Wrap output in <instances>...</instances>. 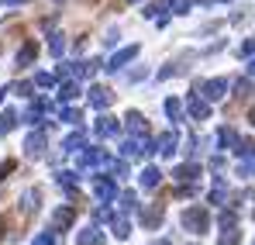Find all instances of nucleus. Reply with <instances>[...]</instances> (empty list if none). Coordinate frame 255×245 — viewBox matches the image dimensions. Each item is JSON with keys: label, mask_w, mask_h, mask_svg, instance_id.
<instances>
[{"label": "nucleus", "mask_w": 255, "mask_h": 245, "mask_svg": "<svg viewBox=\"0 0 255 245\" xmlns=\"http://www.w3.org/2000/svg\"><path fill=\"white\" fill-rule=\"evenodd\" d=\"M183 225L190 228V232H207V225H211V218H207V211H200V207H190L186 214H183Z\"/></svg>", "instance_id": "nucleus-1"}, {"label": "nucleus", "mask_w": 255, "mask_h": 245, "mask_svg": "<svg viewBox=\"0 0 255 245\" xmlns=\"http://www.w3.org/2000/svg\"><path fill=\"white\" fill-rule=\"evenodd\" d=\"M24 152H28L31 159H35V156H42V152H45V135H42V131H35V135H31V138L24 142Z\"/></svg>", "instance_id": "nucleus-2"}, {"label": "nucleus", "mask_w": 255, "mask_h": 245, "mask_svg": "<svg viewBox=\"0 0 255 245\" xmlns=\"http://www.w3.org/2000/svg\"><path fill=\"white\" fill-rule=\"evenodd\" d=\"M204 90H207V100H221L228 93V80H211V83H204Z\"/></svg>", "instance_id": "nucleus-3"}, {"label": "nucleus", "mask_w": 255, "mask_h": 245, "mask_svg": "<svg viewBox=\"0 0 255 245\" xmlns=\"http://www.w3.org/2000/svg\"><path fill=\"white\" fill-rule=\"evenodd\" d=\"M90 104H93V107H107V104H111V90L93 86V90H90Z\"/></svg>", "instance_id": "nucleus-4"}, {"label": "nucleus", "mask_w": 255, "mask_h": 245, "mask_svg": "<svg viewBox=\"0 0 255 245\" xmlns=\"http://www.w3.org/2000/svg\"><path fill=\"white\" fill-rule=\"evenodd\" d=\"M159 180H162V173H159V169H152V166H148V169H141V187H145V190H155V187H159Z\"/></svg>", "instance_id": "nucleus-5"}, {"label": "nucleus", "mask_w": 255, "mask_h": 245, "mask_svg": "<svg viewBox=\"0 0 255 245\" xmlns=\"http://www.w3.org/2000/svg\"><path fill=\"white\" fill-rule=\"evenodd\" d=\"M159 221H162V204L148 207V211H145V214H141V225H145V228H155V225H159Z\"/></svg>", "instance_id": "nucleus-6"}, {"label": "nucleus", "mask_w": 255, "mask_h": 245, "mask_svg": "<svg viewBox=\"0 0 255 245\" xmlns=\"http://www.w3.org/2000/svg\"><path fill=\"white\" fill-rule=\"evenodd\" d=\"M134 55H138V45H131V48H125V52H118V55L111 59V66H107V69H121L128 59H134Z\"/></svg>", "instance_id": "nucleus-7"}, {"label": "nucleus", "mask_w": 255, "mask_h": 245, "mask_svg": "<svg viewBox=\"0 0 255 245\" xmlns=\"http://www.w3.org/2000/svg\"><path fill=\"white\" fill-rule=\"evenodd\" d=\"M35 55H38V45H35V41H28V45L17 52V66H28V62H35Z\"/></svg>", "instance_id": "nucleus-8"}, {"label": "nucleus", "mask_w": 255, "mask_h": 245, "mask_svg": "<svg viewBox=\"0 0 255 245\" xmlns=\"http://www.w3.org/2000/svg\"><path fill=\"white\" fill-rule=\"evenodd\" d=\"M190 114H193V118H200V121H204V118H207V114H211V107H207V104H204V100H197V97H190Z\"/></svg>", "instance_id": "nucleus-9"}, {"label": "nucleus", "mask_w": 255, "mask_h": 245, "mask_svg": "<svg viewBox=\"0 0 255 245\" xmlns=\"http://www.w3.org/2000/svg\"><path fill=\"white\" fill-rule=\"evenodd\" d=\"M80 245H104V235L97 228H86L83 235H80Z\"/></svg>", "instance_id": "nucleus-10"}, {"label": "nucleus", "mask_w": 255, "mask_h": 245, "mask_svg": "<svg viewBox=\"0 0 255 245\" xmlns=\"http://www.w3.org/2000/svg\"><path fill=\"white\" fill-rule=\"evenodd\" d=\"M128 128H131L134 135H141V131H148V124L141 121V114H138V111H131V114H128Z\"/></svg>", "instance_id": "nucleus-11"}, {"label": "nucleus", "mask_w": 255, "mask_h": 245, "mask_svg": "<svg viewBox=\"0 0 255 245\" xmlns=\"http://www.w3.org/2000/svg\"><path fill=\"white\" fill-rule=\"evenodd\" d=\"M114 190H118V183L114 180H97V194L107 201V197H114Z\"/></svg>", "instance_id": "nucleus-12"}, {"label": "nucleus", "mask_w": 255, "mask_h": 245, "mask_svg": "<svg viewBox=\"0 0 255 245\" xmlns=\"http://www.w3.org/2000/svg\"><path fill=\"white\" fill-rule=\"evenodd\" d=\"M14 124H17L14 111H0V131H14Z\"/></svg>", "instance_id": "nucleus-13"}, {"label": "nucleus", "mask_w": 255, "mask_h": 245, "mask_svg": "<svg viewBox=\"0 0 255 245\" xmlns=\"http://www.w3.org/2000/svg\"><path fill=\"white\" fill-rule=\"evenodd\" d=\"M155 149H159V152H162V156H172V149H176V135H162V138H159V145H155Z\"/></svg>", "instance_id": "nucleus-14"}, {"label": "nucleus", "mask_w": 255, "mask_h": 245, "mask_svg": "<svg viewBox=\"0 0 255 245\" xmlns=\"http://www.w3.org/2000/svg\"><path fill=\"white\" fill-rule=\"evenodd\" d=\"M69 225H73V211H69V207H66V211L59 207V211H55V228H69Z\"/></svg>", "instance_id": "nucleus-15"}, {"label": "nucleus", "mask_w": 255, "mask_h": 245, "mask_svg": "<svg viewBox=\"0 0 255 245\" xmlns=\"http://www.w3.org/2000/svg\"><path fill=\"white\" fill-rule=\"evenodd\" d=\"M238 242H242V235L235 232V225H228L224 235H221V245H238Z\"/></svg>", "instance_id": "nucleus-16"}, {"label": "nucleus", "mask_w": 255, "mask_h": 245, "mask_svg": "<svg viewBox=\"0 0 255 245\" xmlns=\"http://www.w3.org/2000/svg\"><path fill=\"white\" fill-rule=\"evenodd\" d=\"M38 201H42V194L38 190H28L24 194V211H38Z\"/></svg>", "instance_id": "nucleus-17"}, {"label": "nucleus", "mask_w": 255, "mask_h": 245, "mask_svg": "<svg viewBox=\"0 0 255 245\" xmlns=\"http://www.w3.org/2000/svg\"><path fill=\"white\" fill-rule=\"evenodd\" d=\"M97 131H100V135H114V131H118V124L111 121V118H100V121H97Z\"/></svg>", "instance_id": "nucleus-18"}, {"label": "nucleus", "mask_w": 255, "mask_h": 245, "mask_svg": "<svg viewBox=\"0 0 255 245\" xmlns=\"http://www.w3.org/2000/svg\"><path fill=\"white\" fill-rule=\"evenodd\" d=\"M76 93H80V86H76V83H62V93H59V97H62V100H73Z\"/></svg>", "instance_id": "nucleus-19"}, {"label": "nucleus", "mask_w": 255, "mask_h": 245, "mask_svg": "<svg viewBox=\"0 0 255 245\" xmlns=\"http://www.w3.org/2000/svg\"><path fill=\"white\" fill-rule=\"evenodd\" d=\"M166 114H169L172 121H176V118L183 114V107H179V100H166Z\"/></svg>", "instance_id": "nucleus-20"}, {"label": "nucleus", "mask_w": 255, "mask_h": 245, "mask_svg": "<svg viewBox=\"0 0 255 245\" xmlns=\"http://www.w3.org/2000/svg\"><path fill=\"white\" fill-rule=\"evenodd\" d=\"M197 173H200L197 166H183V169H176V176H179V180H193Z\"/></svg>", "instance_id": "nucleus-21"}, {"label": "nucleus", "mask_w": 255, "mask_h": 245, "mask_svg": "<svg viewBox=\"0 0 255 245\" xmlns=\"http://www.w3.org/2000/svg\"><path fill=\"white\" fill-rule=\"evenodd\" d=\"M31 245H55V235H52V232H45V235H38Z\"/></svg>", "instance_id": "nucleus-22"}, {"label": "nucleus", "mask_w": 255, "mask_h": 245, "mask_svg": "<svg viewBox=\"0 0 255 245\" xmlns=\"http://www.w3.org/2000/svg\"><path fill=\"white\" fill-rule=\"evenodd\" d=\"M14 173V159H7V163H0V180H7Z\"/></svg>", "instance_id": "nucleus-23"}, {"label": "nucleus", "mask_w": 255, "mask_h": 245, "mask_svg": "<svg viewBox=\"0 0 255 245\" xmlns=\"http://www.w3.org/2000/svg\"><path fill=\"white\" fill-rule=\"evenodd\" d=\"M52 76H48V73H38V76H35V86H52Z\"/></svg>", "instance_id": "nucleus-24"}, {"label": "nucleus", "mask_w": 255, "mask_h": 245, "mask_svg": "<svg viewBox=\"0 0 255 245\" xmlns=\"http://www.w3.org/2000/svg\"><path fill=\"white\" fill-rule=\"evenodd\" d=\"M114 235H118V239H128V225L125 221H114Z\"/></svg>", "instance_id": "nucleus-25"}, {"label": "nucleus", "mask_w": 255, "mask_h": 245, "mask_svg": "<svg viewBox=\"0 0 255 245\" xmlns=\"http://www.w3.org/2000/svg\"><path fill=\"white\" fill-rule=\"evenodd\" d=\"M121 207L131 211V207H134V194H125V197H121Z\"/></svg>", "instance_id": "nucleus-26"}, {"label": "nucleus", "mask_w": 255, "mask_h": 245, "mask_svg": "<svg viewBox=\"0 0 255 245\" xmlns=\"http://www.w3.org/2000/svg\"><path fill=\"white\" fill-rule=\"evenodd\" d=\"M3 228H7V221H3V218H0V239H3Z\"/></svg>", "instance_id": "nucleus-27"}, {"label": "nucleus", "mask_w": 255, "mask_h": 245, "mask_svg": "<svg viewBox=\"0 0 255 245\" xmlns=\"http://www.w3.org/2000/svg\"><path fill=\"white\" fill-rule=\"evenodd\" d=\"M7 3H21V0H7Z\"/></svg>", "instance_id": "nucleus-28"}, {"label": "nucleus", "mask_w": 255, "mask_h": 245, "mask_svg": "<svg viewBox=\"0 0 255 245\" xmlns=\"http://www.w3.org/2000/svg\"><path fill=\"white\" fill-rule=\"evenodd\" d=\"M252 124H255V111H252Z\"/></svg>", "instance_id": "nucleus-29"}, {"label": "nucleus", "mask_w": 255, "mask_h": 245, "mask_svg": "<svg viewBox=\"0 0 255 245\" xmlns=\"http://www.w3.org/2000/svg\"><path fill=\"white\" fill-rule=\"evenodd\" d=\"M0 100H3V90H0Z\"/></svg>", "instance_id": "nucleus-30"}]
</instances>
